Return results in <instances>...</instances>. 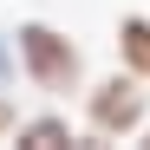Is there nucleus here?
<instances>
[{
    "mask_svg": "<svg viewBox=\"0 0 150 150\" xmlns=\"http://www.w3.org/2000/svg\"><path fill=\"white\" fill-rule=\"evenodd\" d=\"M13 124H20V105H13V91H0V137H13Z\"/></svg>",
    "mask_w": 150,
    "mask_h": 150,
    "instance_id": "nucleus-6",
    "label": "nucleus"
},
{
    "mask_svg": "<svg viewBox=\"0 0 150 150\" xmlns=\"http://www.w3.org/2000/svg\"><path fill=\"white\" fill-rule=\"evenodd\" d=\"M144 150H150V117H144Z\"/></svg>",
    "mask_w": 150,
    "mask_h": 150,
    "instance_id": "nucleus-7",
    "label": "nucleus"
},
{
    "mask_svg": "<svg viewBox=\"0 0 150 150\" xmlns=\"http://www.w3.org/2000/svg\"><path fill=\"white\" fill-rule=\"evenodd\" d=\"M13 144H26V150H65V144H79V131H72L59 111H39V117L13 124Z\"/></svg>",
    "mask_w": 150,
    "mask_h": 150,
    "instance_id": "nucleus-3",
    "label": "nucleus"
},
{
    "mask_svg": "<svg viewBox=\"0 0 150 150\" xmlns=\"http://www.w3.org/2000/svg\"><path fill=\"white\" fill-rule=\"evenodd\" d=\"M144 117H150V98H144V79H137V72H111V79H98L85 91V131L98 144L144 131Z\"/></svg>",
    "mask_w": 150,
    "mask_h": 150,
    "instance_id": "nucleus-2",
    "label": "nucleus"
},
{
    "mask_svg": "<svg viewBox=\"0 0 150 150\" xmlns=\"http://www.w3.org/2000/svg\"><path fill=\"white\" fill-rule=\"evenodd\" d=\"M13 65H20V52H13V33H0V91H13Z\"/></svg>",
    "mask_w": 150,
    "mask_h": 150,
    "instance_id": "nucleus-5",
    "label": "nucleus"
},
{
    "mask_svg": "<svg viewBox=\"0 0 150 150\" xmlns=\"http://www.w3.org/2000/svg\"><path fill=\"white\" fill-rule=\"evenodd\" d=\"M117 59H124V72H137V79L150 85V20L144 13L117 20Z\"/></svg>",
    "mask_w": 150,
    "mask_h": 150,
    "instance_id": "nucleus-4",
    "label": "nucleus"
},
{
    "mask_svg": "<svg viewBox=\"0 0 150 150\" xmlns=\"http://www.w3.org/2000/svg\"><path fill=\"white\" fill-rule=\"evenodd\" d=\"M13 52H20L26 85L46 91V98H65V91L85 85V52L59 26H46V20H20V26H13Z\"/></svg>",
    "mask_w": 150,
    "mask_h": 150,
    "instance_id": "nucleus-1",
    "label": "nucleus"
}]
</instances>
